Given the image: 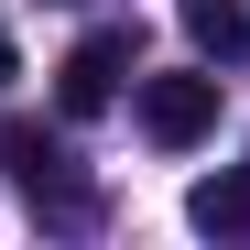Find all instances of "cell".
<instances>
[{
  "mask_svg": "<svg viewBox=\"0 0 250 250\" xmlns=\"http://www.w3.org/2000/svg\"><path fill=\"white\" fill-rule=\"evenodd\" d=\"M120 76H131V33H87V44L55 65V109H65V120H98V109L120 98Z\"/></svg>",
  "mask_w": 250,
  "mask_h": 250,
  "instance_id": "3",
  "label": "cell"
},
{
  "mask_svg": "<svg viewBox=\"0 0 250 250\" xmlns=\"http://www.w3.org/2000/svg\"><path fill=\"white\" fill-rule=\"evenodd\" d=\"M142 131H152L163 152L207 142V131H218V76H196V65H174V76H142Z\"/></svg>",
  "mask_w": 250,
  "mask_h": 250,
  "instance_id": "2",
  "label": "cell"
},
{
  "mask_svg": "<svg viewBox=\"0 0 250 250\" xmlns=\"http://www.w3.org/2000/svg\"><path fill=\"white\" fill-rule=\"evenodd\" d=\"M0 163H11V185L44 207L55 229H87V218H98V196L65 174V142H55V131H33V120H0Z\"/></svg>",
  "mask_w": 250,
  "mask_h": 250,
  "instance_id": "1",
  "label": "cell"
},
{
  "mask_svg": "<svg viewBox=\"0 0 250 250\" xmlns=\"http://www.w3.org/2000/svg\"><path fill=\"white\" fill-rule=\"evenodd\" d=\"M174 22L196 33V55H250V11H239V0H174Z\"/></svg>",
  "mask_w": 250,
  "mask_h": 250,
  "instance_id": "5",
  "label": "cell"
},
{
  "mask_svg": "<svg viewBox=\"0 0 250 250\" xmlns=\"http://www.w3.org/2000/svg\"><path fill=\"white\" fill-rule=\"evenodd\" d=\"M185 218H196L207 239H250V163H239V174H207V185L185 196Z\"/></svg>",
  "mask_w": 250,
  "mask_h": 250,
  "instance_id": "4",
  "label": "cell"
}]
</instances>
